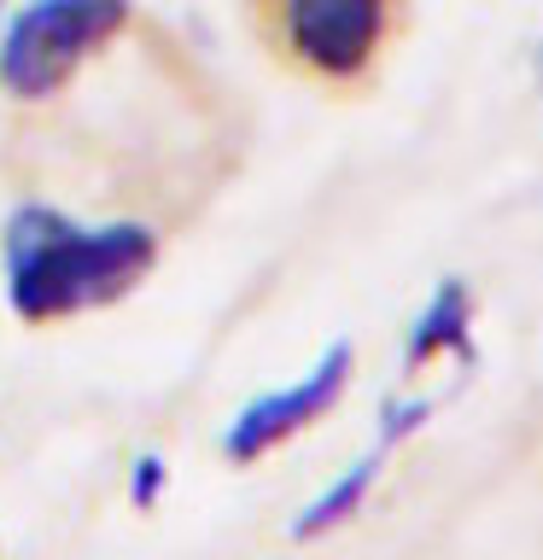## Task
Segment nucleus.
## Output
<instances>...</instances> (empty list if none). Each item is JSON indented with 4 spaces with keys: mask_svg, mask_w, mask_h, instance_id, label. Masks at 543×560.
Wrapping results in <instances>:
<instances>
[{
    "mask_svg": "<svg viewBox=\"0 0 543 560\" xmlns=\"http://www.w3.org/2000/svg\"><path fill=\"white\" fill-rule=\"evenodd\" d=\"M158 490H164V462H158V455H140V462H135V479H129V497H135L140 508H152Z\"/></svg>",
    "mask_w": 543,
    "mask_h": 560,
    "instance_id": "7",
    "label": "nucleus"
},
{
    "mask_svg": "<svg viewBox=\"0 0 543 560\" xmlns=\"http://www.w3.org/2000/svg\"><path fill=\"white\" fill-rule=\"evenodd\" d=\"M473 362V292L462 280H438V292L420 304L409 339H403V368H432V362Z\"/></svg>",
    "mask_w": 543,
    "mask_h": 560,
    "instance_id": "5",
    "label": "nucleus"
},
{
    "mask_svg": "<svg viewBox=\"0 0 543 560\" xmlns=\"http://www.w3.org/2000/svg\"><path fill=\"white\" fill-rule=\"evenodd\" d=\"M129 24V0H24L0 24V88L12 100H47Z\"/></svg>",
    "mask_w": 543,
    "mask_h": 560,
    "instance_id": "2",
    "label": "nucleus"
},
{
    "mask_svg": "<svg viewBox=\"0 0 543 560\" xmlns=\"http://www.w3.org/2000/svg\"><path fill=\"white\" fill-rule=\"evenodd\" d=\"M0 12H7V0H0Z\"/></svg>",
    "mask_w": 543,
    "mask_h": 560,
    "instance_id": "8",
    "label": "nucleus"
},
{
    "mask_svg": "<svg viewBox=\"0 0 543 560\" xmlns=\"http://www.w3.org/2000/svg\"><path fill=\"white\" fill-rule=\"evenodd\" d=\"M350 374H357V350H350L345 339H333L322 357L310 362V374H298L292 385H275V392L252 397L234 420H228L222 455H228L234 467H252V462H263L269 450L287 444V438L310 432L315 420H327V409L345 397Z\"/></svg>",
    "mask_w": 543,
    "mask_h": 560,
    "instance_id": "3",
    "label": "nucleus"
},
{
    "mask_svg": "<svg viewBox=\"0 0 543 560\" xmlns=\"http://www.w3.org/2000/svg\"><path fill=\"white\" fill-rule=\"evenodd\" d=\"M158 262V234L140 222H77L59 205H18L0 228L7 304L24 322H65L135 292Z\"/></svg>",
    "mask_w": 543,
    "mask_h": 560,
    "instance_id": "1",
    "label": "nucleus"
},
{
    "mask_svg": "<svg viewBox=\"0 0 543 560\" xmlns=\"http://www.w3.org/2000/svg\"><path fill=\"white\" fill-rule=\"evenodd\" d=\"M538 70H543V59H538Z\"/></svg>",
    "mask_w": 543,
    "mask_h": 560,
    "instance_id": "9",
    "label": "nucleus"
},
{
    "mask_svg": "<svg viewBox=\"0 0 543 560\" xmlns=\"http://www.w3.org/2000/svg\"><path fill=\"white\" fill-rule=\"evenodd\" d=\"M380 467H385V450L374 444L368 455H357L339 479H333L327 490H315V497L298 508V520H292V537L298 542H315V537H327V532H339V525L357 514V508L368 502V490H374V479H380Z\"/></svg>",
    "mask_w": 543,
    "mask_h": 560,
    "instance_id": "6",
    "label": "nucleus"
},
{
    "mask_svg": "<svg viewBox=\"0 0 543 560\" xmlns=\"http://www.w3.org/2000/svg\"><path fill=\"white\" fill-rule=\"evenodd\" d=\"M392 0H280V35L315 77H357L385 42Z\"/></svg>",
    "mask_w": 543,
    "mask_h": 560,
    "instance_id": "4",
    "label": "nucleus"
}]
</instances>
